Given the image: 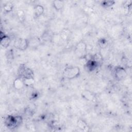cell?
<instances>
[{
  "label": "cell",
  "mask_w": 132,
  "mask_h": 132,
  "mask_svg": "<svg viewBox=\"0 0 132 132\" xmlns=\"http://www.w3.org/2000/svg\"><path fill=\"white\" fill-rule=\"evenodd\" d=\"M22 79L25 86L27 87H30L32 86L35 82L34 77H28V78H25Z\"/></svg>",
  "instance_id": "obj_12"
},
{
  "label": "cell",
  "mask_w": 132,
  "mask_h": 132,
  "mask_svg": "<svg viewBox=\"0 0 132 132\" xmlns=\"http://www.w3.org/2000/svg\"><path fill=\"white\" fill-rule=\"evenodd\" d=\"M44 12V8L41 5H36L34 8L35 15L36 17H39Z\"/></svg>",
  "instance_id": "obj_11"
},
{
  "label": "cell",
  "mask_w": 132,
  "mask_h": 132,
  "mask_svg": "<svg viewBox=\"0 0 132 132\" xmlns=\"http://www.w3.org/2000/svg\"><path fill=\"white\" fill-rule=\"evenodd\" d=\"M80 74V69L77 67H68L63 71L64 76L68 79H73L77 77Z\"/></svg>",
  "instance_id": "obj_2"
},
{
  "label": "cell",
  "mask_w": 132,
  "mask_h": 132,
  "mask_svg": "<svg viewBox=\"0 0 132 132\" xmlns=\"http://www.w3.org/2000/svg\"><path fill=\"white\" fill-rule=\"evenodd\" d=\"M29 46V41L26 39L19 38L14 43V46L20 50H25Z\"/></svg>",
  "instance_id": "obj_4"
},
{
  "label": "cell",
  "mask_w": 132,
  "mask_h": 132,
  "mask_svg": "<svg viewBox=\"0 0 132 132\" xmlns=\"http://www.w3.org/2000/svg\"><path fill=\"white\" fill-rule=\"evenodd\" d=\"M87 49V46L84 42H79L76 46V51L78 54H82L86 52Z\"/></svg>",
  "instance_id": "obj_9"
},
{
  "label": "cell",
  "mask_w": 132,
  "mask_h": 132,
  "mask_svg": "<svg viewBox=\"0 0 132 132\" xmlns=\"http://www.w3.org/2000/svg\"><path fill=\"white\" fill-rule=\"evenodd\" d=\"M13 86L14 88L17 90H20L23 88L25 86L23 79L21 77L15 79L13 82Z\"/></svg>",
  "instance_id": "obj_8"
},
{
  "label": "cell",
  "mask_w": 132,
  "mask_h": 132,
  "mask_svg": "<svg viewBox=\"0 0 132 132\" xmlns=\"http://www.w3.org/2000/svg\"><path fill=\"white\" fill-rule=\"evenodd\" d=\"M82 95L85 97L87 100H92L93 99L94 95L91 94V93L88 91H86L83 92Z\"/></svg>",
  "instance_id": "obj_16"
},
{
  "label": "cell",
  "mask_w": 132,
  "mask_h": 132,
  "mask_svg": "<svg viewBox=\"0 0 132 132\" xmlns=\"http://www.w3.org/2000/svg\"><path fill=\"white\" fill-rule=\"evenodd\" d=\"M99 43H100V46H102V47H104L105 46H106L107 44V41L105 39H102L101 41H99Z\"/></svg>",
  "instance_id": "obj_18"
},
{
  "label": "cell",
  "mask_w": 132,
  "mask_h": 132,
  "mask_svg": "<svg viewBox=\"0 0 132 132\" xmlns=\"http://www.w3.org/2000/svg\"><path fill=\"white\" fill-rule=\"evenodd\" d=\"M12 8H13V5L11 3H7L5 4V5L4 6V10L6 12L11 11L12 9Z\"/></svg>",
  "instance_id": "obj_17"
},
{
  "label": "cell",
  "mask_w": 132,
  "mask_h": 132,
  "mask_svg": "<svg viewBox=\"0 0 132 132\" xmlns=\"http://www.w3.org/2000/svg\"><path fill=\"white\" fill-rule=\"evenodd\" d=\"M114 3L113 1H103L101 2V5L104 7H108L113 5Z\"/></svg>",
  "instance_id": "obj_15"
},
{
  "label": "cell",
  "mask_w": 132,
  "mask_h": 132,
  "mask_svg": "<svg viewBox=\"0 0 132 132\" xmlns=\"http://www.w3.org/2000/svg\"><path fill=\"white\" fill-rule=\"evenodd\" d=\"M99 65L100 64L97 62L90 59L86 61L85 64V67L88 71L92 72L96 70Z\"/></svg>",
  "instance_id": "obj_6"
},
{
  "label": "cell",
  "mask_w": 132,
  "mask_h": 132,
  "mask_svg": "<svg viewBox=\"0 0 132 132\" xmlns=\"http://www.w3.org/2000/svg\"><path fill=\"white\" fill-rule=\"evenodd\" d=\"M23 119L20 116H8L5 120V125L9 129H14L19 127L22 123Z\"/></svg>",
  "instance_id": "obj_1"
},
{
  "label": "cell",
  "mask_w": 132,
  "mask_h": 132,
  "mask_svg": "<svg viewBox=\"0 0 132 132\" xmlns=\"http://www.w3.org/2000/svg\"><path fill=\"white\" fill-rule=\"evenodd\" d=\"M11 42V39L10 37L1 31V45L4 47L7 48Z\"/></svg>",
  "instance_id": "obj_7"
},
{
  "label": "cell",
  "mask_w": 132,
  "mask_h": 132,
  "mask_svg": "<svg viewBox=\"0 0 132 132\" xmlns=\"http://www.w3.org/2000/svg\"><path fill=\"white\" fill-rule=\"evenodd\" d=\"M91 59L94 60L96 62H97L99 64H100V63L102 62V61L103 60V57L100 53L95 54L94 55L92 56V57Z\"/></svg>",
  "instance_id": "obj_14"
},
{
  "label": "cell",
  "mask_w": 132,
  "mask_h": 132,
  "mask_svg": "<svg viewBox=\"0 0 132 132\" xmlns=\"http://www.w3.org/2000/svg\"><path fill=\"white\" fill-rule=\"evenodd\" d=\"M77 126L82 131H89V127L88 126L87 123L82 120H79L77 122Z\"/></svg>",
  "instance_id": "obj_10"
},
{
  "label": "cell",
  "mask_w": 132,
  "mask_h": 132,
  "mask_svg": "<svg viewBox=\"0 0 132 132\" xmlns=\"http://www.w3.org/2000/svg\"><path fill=\"white\" fill-rule=\"evenodd\" d=\"M115 77L119 80L125 78L127 76V72L125 69L122 67H117L114 70Z\"/></svg>",
  "instance_id": "obj_5"
},
{
  "label": "cell",
  "mask_w": 132,
  "mask_h": 132,
  "mask_svg": "<svg viewBox=\"0 0 132 132\" xmlns=\"http://www.w3.org/2000/svg\"><path fill=\"white\" fill-rule=\"evenodd\" d=\"M63 5V2L62 1H55L53 2V6L57 10L62 9Z\"/></svg>",
  "instance_id": "obj_13"
},
{
  "label": "cell",
  "mask_w": 132,
  "mask_h": 132,
  "mask_svg": "<svg viewBox=\"0 0 132 132\" xmlns=\"http://www.w3.org/2000/svg\"><path fill=\"white\" fill-rule=\"evenodd\" d=\"M18 74L22 78L34 77V73L32 71L27 67L25 64H21L20 65L18 69Z\"/></svg>",
  "instance_id": "obj_3"
}]
</instances>
